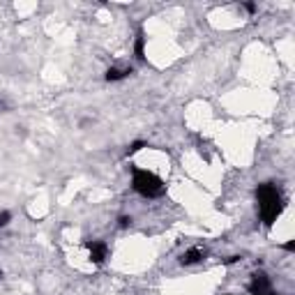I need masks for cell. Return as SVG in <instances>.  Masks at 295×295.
<instances>
[{
	"label": "cell",
	"mask_w": 295,
	"mask_h": 295,
	"mask_svg": "<svg viewBox=\"0 0 295 295\" xmlns=\"http://www.w3.org/2000/svg\"><path fill=\"white\" fill-rule=\"evenodd\" d=\"M244 9H247L249 14H254V12H256V5H254V2H244Z\"/></svg>",
	"instance_id": "10"
},
{
	"label": "cell",
	"mask_w": 295,
	"mask_h": 295,
	"mask_svg": "<svg viewBox=\"0 0 295 295\" xmlns=\"http://www.w3.org/2000/svg\"><path fill=\"white\" fill-rule=\"evenodd\" d=\"M132 74V69H115V67H111L108 72H106V81H120V79H125V76H129Z\"/></svg>",
	"instance_id": "6"
},
{
	"label": "cell",
	"mask_w": 295,
	"mask_h": 295,
	"mask_svg": "<svg viewBox=\"0 0 295 295\" xmlns=\"http://www.w3.org/2000/svg\"><path fill=\"white\" fill-rule=\"evenodd\" d=\"M256 201H258V215L263 219L265 226H272L277 217L284 210V198H281V191L277 189V185L272 182H263L258 185L256 189Z\"/></svg>",
	"instance_id": "1"
},
{
	"label": "cell",
	"mask_w": 295,
	"mask_h": 295,
	"mask_svg": "<svg viewBox=\"0 0 295 295\" xmlns=\"http://www.w3.org/2000/svg\"><path fill=\"white\" fill-rule=\"evenodd\" d=\"M203 258H205V251L198 249V247H194V249H187L185 254H182L180 263L182 265H194V263H198V261H203Z\"/></svg>",
	"instance_id": "5"
},
{
	"label": "cell",
	"mask_w": 295,
	"mask_h": 295,
	"mask_svg": "<svg viewBox=\"0 0 295 295\" xmlns=\"http://www.w3.org/2000/svg\"><path fill=\"white\" fill-rule=\"evenodd\" d=\"M143 148H145V143H143V141H134V143H132V145H129V148H127V155H134V152L143 150Z\"/></svg>",
	"instance_id": "8"
},
{
	"label": "cell",
	"mask_w": 295,
	"mask_h": 295,
	"mask_svg": "<svg viewBox=\"0 0 295 295\" xmlns=\"http://www.w3.org/2000/svg\"><path fill=\"white\" fill-rule=\"evenodd\" d=\"M85 247H88V251H90V261L95 265L104 263L106 254H108V247H106L104 242H85Z\"/></svg>",
	"instance_id": "4"
},
{
	"label": "cell",
	"mask_w": 295,
	"mask_h": 295,
	"mask_svg": "<svg viewBox=\"0 0 295 295\" xmlns=\"http://www.w3.org/2000/svg\"><path fill=\"white\" fill-rule=\"evenodd\" d=\"M9 219H12V215H9V212H0V228L7 226Z\"/></svg>",
	"instance_id": "9"
},
{
	"label": "cell",
	"mask_w": 295,
	"mask_h": 295,
	"mask_svg": "<svg viewBox=\"0 0 295 295\" xmlns=\"http://www.w3.org/2000/svg\"><path fill=\"white\" fill-rule=\"evenodd\" d=\"M249 293L251 295H270L272 293V286H270L268 274H263V272L254 274V279H251V284H249Z\"/></svg>",
	"instance_id": "3"
},
{
	"label": "cell",
	"mask_w": 295,
	"mask_h": 295,
	"mask_svg": "<svg viewBox=\"0 0 295 295\" xmlns=\"http://www.w3.org/2000/svg\"><path fill=\"white\" fill-rule=\"evenodd\" d=\"M132 187H134V191H138V194L145 198H155V196H161V194H164V182H161V178H157V175L150 173V171H143V168H136V171H134Z\"/></svg>",
	"instance_id": "2"
},
{
	"label": "cell",
	"mask_w": 295,
	"mask_h": 295,
	"mask_svg": "<svg viewBox=\"0 0 295 295\" xmlns=\"http://www.w3.org/2000/svg\"><path fill=\"white\" fill-rule=\"evenodd\" d=\"M143 44H145V37L143 35H138V39H136V58L138 60H143L145 55H143Z\"/></svg>",
	"instance_id": "7"
},
{
	"label": "cell",
	"mask_w": 295,
	"mask_h": 295,
	"mask_svg": "<svg viewBox=\"0 0 295 295\" xmlns=\"http://www.w3.org/2000/svg\"><path fill=\"white\" fill-rule=\"evenodd\" d=\"M129 224H132V219H129V217H120V228H127Z\"/></svg>",
	"instance_id": "11"
},
{
	"label": "cell",
	"mask_w": 295,
	"mask_h": 295,
	"mask_svg": "<svg viewBox=\"0 0 295 295\" xmlns=\"http://www.w3.org/2000/svg\"><path fill=\"white\" fill-rule=\"evenodd\" d=\"M284 249H286V251H293V249H295V240H291V242L284 244Z\"/></svg>",
	"instance_id": "12"
},
{
	"label": "cell",
	"mask_w": 295,
	"mask_h": 295,
	"mask_svg": "<svg viewBox=\"0 0 295 295\" xmlns=\"http://www.w3.org/2000/svg\"><path fill=\"white\" fill-rule=\"evenodd\" d=\"M0 277H2V270H0Z\"/></svg>",
	"instance_id": "13"
}]
</instances>
